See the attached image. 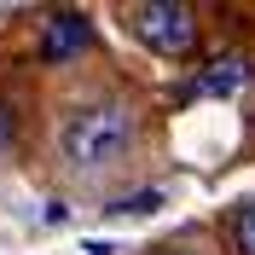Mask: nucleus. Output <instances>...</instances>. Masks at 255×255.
<instances>
[{
	"label": "nucleus",
	"instance_id": "f257e3e1",
	"mask_svg": "<svg viewBox=\"0 0 255 255\" xmlns=\"http://www.w3.org/2000/svg\"><path fill=\"white\" fill-rule=\"evenodd\" d=\"M128 139H133V122H128L122 105H76L58 128V151L70 168L93 174V168H111V162L128 157Z\"/></svg>",
	"mask_w": 255,
	"mask_h": 255
},
{
	"label": "nucleus",
	"instance_id": "f03ea898",
	"mask_svg": "<svg viewBox=\"0 0 255 255\" xmlns=\"http://www.w3.org/2000/svg\"><path fill=\"white\" fill-rule=\"evenodd\" d=\"M128 23H133V35H139L151 52H162V58H186V52L197 47V12H191V6H180V0H151V6H133V12H128Z\"/></svg>",
	"mask_w": 255,
	"mask_h": 255
},
{
	"label": "nucleus",
	"instance_id": "7ed1b4c3",
	"mask_svg": "<svg viewBox=\"0 0 255 255\" xmlns=\"http://www.w3.org/2000/svg\"><path fill=\"white\" fill-rule=\"evenodd\" d=\"M87 41H93L87 17H81V12H58V17H47V29H41V58L64 64V58H76Z\"/></svg>",
	"mask_w": 255,
	"mask_h": 255
},
{
	"label": "nucleus",
	"instance_id": "20e7f679",
	"mask_svg": "<svg viewBox=\"0 0 255 255\" xmlns=\"http://www.w3.org/2000/svg\"><path fill=\"white\" fill-rule=\"evenodd\" d=\"M238 81H250V64L244 58H215V70H203L186 93H232Z\"/></svg>",
	"mask_w": 255,
	"mask_h": 255
},
{
	"label": "nucleus",
	"instance_id": "39448f33",
	"mask_svg": "<svg viewBox=\"0 0 255 255\" xmlns=\"http://www.w3.org/2000/svg\"><path fill=\"white\" fill-rule=\"evenodd\" d=\"M232 250L238 255H255V203H244L232 215Z\"/></svg>",
	"mask_w": 255,
	"mask_h": 255
},
{
	"label": "nucleus",
	"instance_id": "423d86ee",
	"mask_svg": "<svg viewBox=\"0 0 255 255\" xmlns=\"http://www.w3.org/2000/svg\"><path fill=\"white\" fill-rule=\"evenodd\" d=\"M157 203H162L157 191H133V197H122V203H111V209L116 215H145V209H157Z\"/></svg>",
	"mask_w": 255,
	"mask_h": 255
},
{
	"label": "nucleus",
	"instance_id": "0eeeda50",
	"mask_svg": "<svg viewBox=\"0 0 255 255\" xmlns=\"http://www.w3.org/2000/svg\"><path fill=\"white\" fill-rule=\"evenodd\" d=\"M12 139H17V122H12V111H6V105H0V151H6Z\"/></svg>",
	"mask_w": 255,
	"mask_h": 255
},
{
	"label": "nucleus",
	"instance_id": "6e6552de",
	"mask_svg": "<svg viewBox=\"0 0 255 255\" xmlns=\"http://www.w3.org/2000/svg\"><path fill=\"white\" fill-rule=\"evenodd\" d=\"M151 255H197V250H186V244H168V250H151Z\"/></svg>",
	"mask_w": 255,
	"mask_h": 255
}]
</instances>
